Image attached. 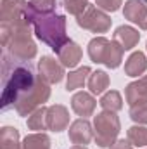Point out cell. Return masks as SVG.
<instances>
[{
	"label": "cell",
	"mask_w": 147,
	"mask_h": 149,
	"mask_svg": "<svg viewBox=\"0 0 147 149\" xmlns=\"http://www.w3.org/2000/svg\"><path fill=\"white\" fill-rule=\"evenodd\" d=\"M99 104H101V108H102L104 111L116 113L123 108V97H121V94H119L118 90H107V92L101 97Z\"/></svg>",
	"instance_id": "obj_21"
},
{
	"label": "cell",
	"mask_w": 147,
	"mask_h": 149,
	"mask_svg": "<svg viewBox=\"0 0 147 149\" xmlns=\"http://www.w3.org/2000/svg\"><path fill=\"white\" fill-rule=\"evenodd\" d=\"M69 125V111L62 104H54L47 109V128L52 132H62Z\"/></svg>",
	"instance_id": "obj_12"
},
{
	"label": "cell",
	"mask_w": 147,
	"mask_h": 149,
	"mask_svg": "<svg viewBox=\"0 0 147 149\" xmlns=\"http://www.w3.org/2000/svg\"><path fill=\"white\" fill-rule=\"evenodd\" d=\"M81 56H83L81 47L76 42H73V40H69L66 45H62V49L57 52V57H59V61H61V64L64 68L78 66V63L81 61Z\"/></svg>",
	"instance_id": "obj_14"
},
{
	"label": "cell",
	"mask_w": 147,
	"mask_h": 149,
	"mask_svg": "<svg viewBox=\"0 0 147 149\" xmlns=\"http://www.w3.org/2000/svg\"><path fill=\"white\" fill-rule=\"evenodd\" d=\"M126 139L137 146V148H144L147 146V128L142 125H135V127H130L128 128V134H126Z\"/></svg>",
	"instance_id": "obj_24"
},
{
	"label": "cell",
	"mask_w": 147,
	"mask_h": 149,
	"mask_svg": "<svg viewBox=\"0 0 147 149\" xmlns=\"http://www.w3.org/2000/svg\"><path fill=\"white\" fill-rule=\"evenodd\" d=\"M130 118L139 125H147V101L132 104L130 106Z\"/></svg>",
	"instance_id": "obj_25"
},
{
	"label": "cell",
	"mask_w": 147,
	"mask_h": 149,
	"mask_svg": "<svg viewBox=\"0 0 147 149\" xmlns=\"http://www.w3.org/2000/svg\"><path fill=\"white\" fill-rule=\"evenodd\" d=\"M95 106H97V101L94 99L92 94L88 92H76L73 97H71V109H73L78 116H92L95 111Z\"/></svg>",
	"instance_id": "obj_13"
},
{
	"label": "cell",
	"mask_w": 147,
	"mask_h": 149,
	"mask_svg": "<svg viewBox=\"0 0 147 149\" xmlns=\"http://www.w3.org/2000/svg\"><path fill=\"white\" fill-rule=\"evenodd\" d=\"M26 0H0V19L2 23H19L26 16Z\"/></svg>",
	"instance_id": "obj_8"
},
{
	"label": "cell",
	"mask_w": 147,
	"mask_h": 149,
	"mask_svg": "<svg viewBox=\"0 0 147 149\" xmlns=\"http://www.w3.org/2000/svg\"><path fill=\"white\" fill-rule=\"evenodd\" d=\"M31 7L37 12H54L55 10V0H30Z\"/></svg>",
	"instance_id": "obj_27"
},
{
	"label": "cell",
	"mask_w": 147,
	"mask_h": 149,
	"mask_svg": "<svg viewBox=\"0 0 147 149\" xmlns=\"http://www.w3.org/2000/svg\"><path fill=\"white\" fill-rule=\"evenodd\" d=\"M94 128H95V142L99 148H111L121 130L119 118L112 111H102L94 118Z\"/></svg>",
	"instance_id": "obj_5"
},
{
	"label": "cell",
	"mask_w": 147,
	"mask_h": 149,
	"mask_svg": "<svg viewBox=\"0 0 147 149\" xmlns=\"http://www.w3.org/2000/svg\"><path fill=\"white\" fill-rule=\"evenodd\" d=\"M68 134H69V141L73 144H76V146H87L94 139L92 125L85 118H80V120L73 121L71 127H69V130H68Z\"/></svg>",
	"instance_id": "obj_11"
},
{
	"label": "cell",
	"mask_w": 147,
	"mask_h": 149,
	"mask_svg": "<svg viewBox=\"0 0 147 149\" xmlns=\"http://www.w3.org/2000/svg\"><path fill=\"white\" fill-rule=\"evenodd\" d=\"M38 71L40 76L47 81V83H59L64 78V66L61 63H57L54 57L50 56H43L38 63Z\"/></svg>",
	"instance_id": "obj_9"
},
{
	"label": "cell",
	"mask_w": 147,
	"mask_h": 149,
	"mask_svg": "<svg viewBox=\"0 0 147 149\" xmlns=\"http://www.w3.org/2000/svg\"><path fill=\"white\" fill-rule=\"evenodd\" d=\"M87 85H88L90 94L101 95V94H104L106 88L109 87V74L106 73V71H101V70H99V71H92L90 76H88Z\"/></svg>",
	"instance_id": "obj_18"
},
{
	"label": "cell",
	"mask_w": 147,
	"mask_h": 149,
	"mask_svg": "<svg viewBox=\"0 0 147 149\" xmlns=\"http://www.w3.org/2000/svg\"><path fill=\"white\" fill-rule=\"evenodd\" d=\"M40 74H35V70L30 61H19L12 57L7 50L2 52V109L7 111L16 108L35 87Z\"/></svg>",
	"instance_id": "obj_1"
},
{
	"label": "cell",
	"mask_w": 147,
	"mask_h": 149,
	"mask_svg": "<svg viewBox=\"0 0 147 149\" xmlns=\"http://www.w3.org/2000/svg\"><path fill=\"white\" fill-rule=\"evenodd\" d=\"M144 2H146V3H147V0H144Z\"/></svg>",
	"instance_id": "obj_31"
},
{
	"label": "cell",
	"mask_w": 147,
	"mask_h": 149,
	"mask_svg": "<svg viewBox=\"0 0 147 149\" xmlns=\"http://www.w3.org/2000/svg\"><path fill=\"white\" fill-rule=\"evenodd\" d=\"M49 85H50V83H47V81L40 76L37 87H35L21 102L16 104V108H14L16 113H17L19 116H28V114H31V113L35 111L37 108L43 106V102H47L49 97H50V87H49Z\"/></svg>",
	"instance_id": "obj_7"
},
{
	"label": "cell",
	"mask_w": 147,
	"mask_h": 149,
	"mask_svg": "<svg viewBox=\"0 0 147 149\" xmlns=\"http://www.w3.org/2000/svg\"><path fill=\"white\" fill-rule=\"evenodd\" d=\"M92 73V70L88 66H81L78 70H74L68 74V81H66V90L71 92L76 88H81L85 85V81H88V76Z\"/></svg>",
	"instance_id": "obj_19"
},
{
	"label": "cell",
	"mask_w": 147,
	"mask_h": 149,
	"mask_svg": "<svg viewBox=\"0 0 147 149\" xmlns=\"http://www.w3.org/2000/svg\"><path fill=\"white\" fill-rule=\"evenodd\" d=\"M147 70V57L144 52H140V50H137V52H133L128 59H126V63H125V73L126 76H140V74H144Z\"/></svg>",
	"instance_id": "obj_17"
},
{
	"label": "cell",
	"mask_w": 147,
	"mask_h": 149,
	"mask_svg": "<svg viewBox=\"0 0 147 149\" xmlns=\"http://www.w3.org/2000/svg\"><path fill=\"white\" fill-rule=\"evenodd\" d=\"M24 16L30 21V24L33 26L37 38L42 40L43 43H47L55 54L62 49V45L69 42L68 33H66V17L62 14H57L55 10L54 12H37L31 7V3L28 2Z\"/></svg>",
	"instance_id": "obj_2"
},
{
	"label": "cell",
	"mask_w": 147,
	"mask_h": 149,
	"mask_svg": "<svg viewBox=\"0 0 147 149\" xmlns=\"http://www.w3.org/2000/svg\"><path fill=\"white\" fill-rule=\"evenodd\" d=\"M109 149H133V144H132L128 139H119V141H116Z\"/></svg>",
	"instance_id": "obj_29"
},
{
	"label": "cell",
	"mask_w": 147,
	"mask_h": 149,
	"mask_svg": "<svg viewBox=\"0 0 147 149\" xmlns=\"http://www.w3.org/2000/svg\"><path fill=\"white\" fill-rule=\"evenodd\" d=\"M123 49L112 40H107L104 37H95L88 43V57L95 64H106L107 68L114 70L123 61Z\"/></svg>",
	"instance_id": "obj_4"
},
{
	"label": "cell",
	"mask_w": 147,
	"mask_h": 149,
	"mask_svg": "<svg viewBox=\"0 0 147 149\" xmlns=\"http://www.w3.org/2000/svg\"><path fill=\"white\" fill-rule=\"evenodd\" d=\"M47 109L49 108L40 106L28 116V128L30 130H37V132L47 130Z\"/></svg>",
	"instance_id": "obj_23"
},
{
	"label": "cell",
	"mask_w": 147,
	"mask_h": 149,
	"mask_svg": "<svg viewBox=\"0 0 147 149\" xmlns=\"http://www.w3.org/2000/svg\"><path fill=\"white\" fill-rule=\"evenodd\" d=\"M0 149H21L19 130L14 127H3L0 130Z\"/></svg>",
	"instance_id": "obj_20"
},
{
	"label": "cell",
	"mask_w": 147,
	"mask_h": 149,
	"mask_svg": "<svg viewBox=\"0 0 147 149\" xmlns=\"http://www.w3.org/2000/svg\"><path fill=\"white\" fill-rule=\"evenodd\" d=\"M111 19L107 12H104L102 9H99L97 5H88V9L76 17V24L83 30H88L92 33H106L111 28Z\"/></svg>",
	"instance_id": "obj_6"
},
{
	"label": "cell",
	"mask_w": 147,
	"mask_h": 149,
	"mask_svg": "<svg viewBox=\"0 0 147 149\" xmlns=\"http://www.w3.org/2000/svg\"><path fill=\"white\" fill-rule=\"evenodd\" d=\"M88 0H64V7L71 16H81L88 9Z\"/></svg>",
	"instance_id": "obj_26"
},
{
	"label": "cell",
	"mask_w": 147,
	"mask_h": 149,
	"mask_svg": "<svg viewBox=\"0 0 147 149\" xmlns=\"http://www.w3.org/2000/svg\"><path fill=\"white\" fill-rule=\"evenodd\" d=\"M125 99L126 102L132 106L135 102H142V101H147V74L140 76L139 80L132 81L126 85L125 88Z\"/></svg>",
	"instance_id": "obj_15"
},
{
	"label": "cell",
	"mask_w": 147,
	"mask_h": 149,
	"mask_svg": "<svg viewBox=\"0 0 147 149\" xmlns=\"http://www.w3.org/2000/svg\"><path fill=\"white\" fill-rule=\"evenodd\" d=\"M125 19L140 26V30H147V3L144 0H126L123 9Z\"/></svg>",
	"instance_id": "obj_10"
},
{
	"label": "cell",
	"mask_w": 147,
	"mask_h": 149,
	"mask_svg": "<svg viewBox=\"0 0 147 149\" xmlns=\"http://www.w3.org/2000/svg\"><path fill=\"white\" fill-rule=\"evenodd\" d=\"M71 149H87V146H76V144H74Z\"/></svg>",
	"instance_id": "obj_30"
},
{
	"label": "cell",
	"mask_w": 147,
	"mask_h": 149,
	"mask_svg": "<svg viewBox=\"0 0 147 149\" xmlns=\"http://www.w3.org/2000/svg\"><path fill=\"white\" fill-rule=\"evenodd\" d=\"M0 38L2 47L19 61H31L37 56V45L31 38L28 19L19 23H2Z\"/></svg>",
	"instance_id": "obj_3"
},
{
	"label": "cell",
	"mask_w": 147,
	"mask_h": 149,
	"mask_svg": "<svg viewBox=\"0 0 147 149\" xmlns=\"http://www.w3.org/2000/svg\"><path fill=\"white\" fill-rule=\"evenodd\" d=\"M21 149H50V139L47 134H30L24 137Z\"/></svg>",
	"instance_id": "obj_22"
},
{
	"label": "cell",
	"mask_w": 147,
	"mask_h": 149,
	"mask_svg": "<svg viewBox=\"0 0 147 149\" xmlns=\"http://www.w3.org/2000/svg\"><path fill=\"white\" fill-rule=\"evenodd\" d=\"M97 7L102 9L104 12H116L121 7V0H95Z\"/></svg>",
	"instance_id": "obj_28"
},
{
	"label": "cell",
	"mask_w": 147,
	"mask_h": 149,
	"mask_svg": "<svg viewBox=\"0 0 147 149\" xmlns=\"http://www.w3.org/2000/svg\"><path fill=\"white\" fill-rule=\"evenodd\" d=\"M112 40H114L123 50H132V49L139 43L140 33H139L135 28H132V26H119V28H116Z\"/></svg>",
	"instance_id": "obj_16"
}]
</instances>
